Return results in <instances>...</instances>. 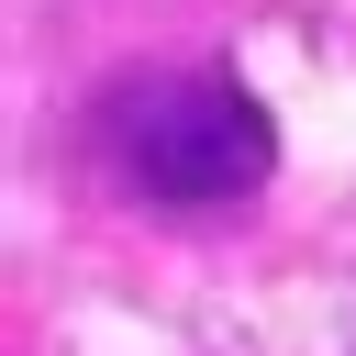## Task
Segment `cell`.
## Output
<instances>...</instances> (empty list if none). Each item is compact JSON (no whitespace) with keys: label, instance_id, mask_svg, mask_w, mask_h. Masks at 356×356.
Returning <instances> with one entry per match:
<instances>
[{"label":"cell","instance_id":"cell-1","mask_svg":"<svg viewBox=\"0 0 356 356\" xmlns=\"http://www.w3.org/2000/svg\"><path fill=\"white\" fill-rule=\"evenodd\" d=\"M89 145L134 200H167V211L256 200L267 167H278V122L234 67H145V78H122L89 111Z\"/></svg>","mask_w":356,"mask_h":356}]
</instances>
